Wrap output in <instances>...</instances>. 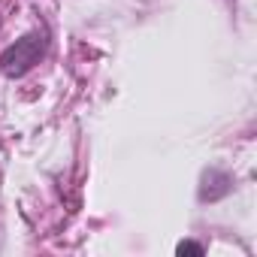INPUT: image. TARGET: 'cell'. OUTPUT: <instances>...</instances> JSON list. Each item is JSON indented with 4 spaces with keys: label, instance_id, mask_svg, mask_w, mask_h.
I'll return each instance as SVG.
<instances>
[{
    "label": "cell",
    "instance_id": "cell-1",
    "mask_svg": "<svg viewBox=\"0 0 257 257\" xmlns=\"http://www.w3.org/2000/svg\"><path fill=\"white\" fill-rule=\"evenodd\" d=\"M46 46H49L46 34H28V37L16 40L4 55H0V73L10 76V79L25 76L31 67L40 64V58L46 55Z\"/></svg>",
    "mask_w": 257,
    "mask_h": 257
},
{
    "label": "cell",
    "instance_id": "cell-2",
    "mask_svg": "<svg viewBox=\"0 0 257 257\" xmlns=\"http://www.w3.org/2000/svg\"><path fill=\"white\" fill-rule=\"evenodd\" d=\"M233 191V176H227L224 170H206L200 179V200L203 203H218Z\"/></svg>",
    "mask_w": 257,
    "mask_h": 257
},
{
    "label": "cell",
    "instance_id": "cell-3",
    "mask_svg": "<svg viewBox=\"0 0 257 257\" xmlns=\"http://www.w3.org/2000/svg\"><path fill=\"white\" fill-rule=\"evenodd\" d=\"M176 254H182V257H185V254H191V257H203V254H206V248H203L200 242L185 239V242H179V245H176Z\"/></svg>",
    "mask_w": 257,
    "mask_h": 257
}]
</instances>
